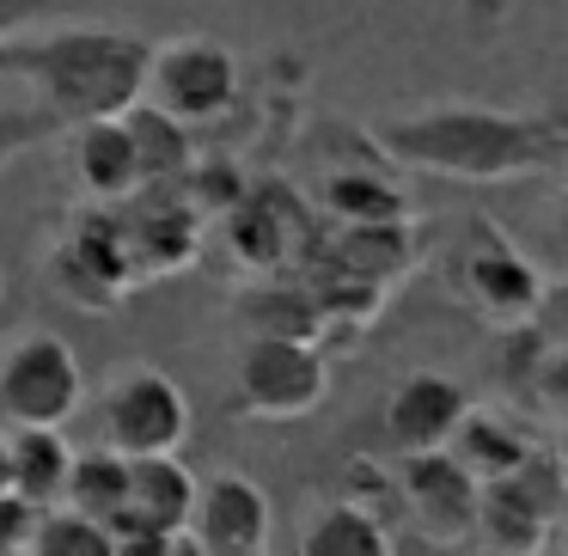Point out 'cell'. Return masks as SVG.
<instances>
[{
	"label": "cell",
	"instance_id": "obj_26",
	"mask_svg": "<svg viewBox=\"0 0 568 556\" xmlns=\"http://www.w3.org/2000/svg\"><path fill=\"white\" fill-rule=\"evenodd\" d=\"M343 495H348V502H361V507H373V514L397 532V477L385 465L348 458V465H343Z\"/></svg>",
	"mask_w": 568,
	"mask_h": 556
},
{
	"label": "cell",
	"instance_id": "obj_24",
	"mask_svg": "<svg viewBox=\"0 0 568 556\" xmlns=\"http://www.w3.org/2000/svg\"><path fill=\"white\" fill-rule=\"evenodd\" d=\"M31 550L43 556H111V526L68 502L38 507V526H31Z\"/></svg>",
	"mask_w": 568,
	"mask_h": 556
},
{
	"label": "cell",
	"instance_id": "obj_6",
	"mask_svg": "<svg viewBox=\"0 0 568 556\" xmlns=\"http://www.w3.org/2000/svg\"><path fill=\"white\" fill-rule=\"evenodd\" d=\"M562 526V458L531 446V458L507 477L477 483V532L489 550H550Z\"/></svg>",
	"mask_w": 568,
	"mask_h": 556
},
{
	"label": "cell",
	"instance_id": "obj_14",
	"mask_svg": "<svg viewBox=\"0 0 568 556\" xmlns=\"http://www.w3.org/2000/svg\"><path fill=\"white\" fill-rule=\"evenodd\" d=\"M470 410V392L440 367H416L385 392V441L397 453H422V446H446V434L458 428V416Z\"/></svg>",
	"mask_w": 568,
	"mask_h": 556
},
{
	"label": "cell",
	"instance_id": "obj_19",
	"mask_svg": "<svg viewBox=\"0 0 568 556\" xmlns=\"http://www.w3.org/2000/svg\"><path fill=\"white\" fill-rule=\"evenodd\" d=\"M397 544V532L385 526L373 507L331 495V502H312L300 519V550L306 556H385Z\"/></svg>",
	"mask_w": 568,
	"mask_h": 556
},
{
	"label": "cell",
	"instance_id": "obj_22",
	"mask_svg": "<svg viewBox=\"0 0 568 556\" xmlns=\"http://www.w3.org/2000/svg\"><path fill=\"white\" fill-rule=\"evenodd\" d=\"M129 135H135V160H141V184H172V178H184V165L196 160V135H190V123H178L172 111H160V104L135 99L123 111Z\"/></svg>",
	"mask_w": 568,
	"mask_h": 556
},
{
	"label": "cell",
	"instance_id": "obj_29",
	"mask_svg": "<svg viewBox=\"0 0 568 556\" xmlns=\"http://www.w3.org/2000/svg\"><path fill=\"white\" fill-rule=\"evenodd\" d=\"M465 13H477V19H489V26H495V19L507 13V0H465Z\"/></svg>",
	"mask_w": 568,
	"mask_h": 556
},
{
	"label": "cell",
	"instance_id": "obj_18",
	"mask_svg": "<svg viewBox=\"0 0 568 556\" xmlns=\"http://www.w3.org/2000/svg\"><path fill=\"white\" fill-rule=\"evenodd\" d=\"M233 324L245 336H312V343L324 336V312H318V300H312V287L294 282V275H275V270L263 275V282L239 287Z\"/></svg>",
	"mask_w": 568,
	"mask_h": 556
},
{
	"label": "cell",
	"instance_id": "obj_28",
	"mask_svg": "<svg viewBox=\"0 0 568 556\" xmlns=\"http://www.w3.org/2000/svg\"><path fill=\"white\" fill-rule=\"evenodd\" d=\"M55 0H0V38L7 31H26V26H38L43 13H50Z\"/></svg>",
	"mask_w": 568,
	"mask_h": 556
},
{
	"label": "cell",
	"instance_id": "obj_8",
	"mask_svg": "<svg viewBox=\"0 0 568 556\" xmlns=\"http://www.w3.org/2000/svg\"><path fill=\"white\" fill-rule=\"evenodd\" d=\"M92 416H99V441L116 446L123 458L178 453L190 441V392L160 367H116Z\"/></svg>",
	"mask_w": 568,
	"mask_h": 556
},
{
	"label": "cell",
	"instance_id": "obj_21",
	"mask_svg": "<svg viewBox=\"0 0 568 556\" xmlns=\"http://www.w3.org/2000/svg\"><path fill=\"white\" fill-rule=\"evenodd\" d=\"M392 160H373V165H336L331 178H324L318 214H331V221H409V196L404 184H397L392 172H385Z\"/></svg>",
	"mask_w": 568,
	"mask_h": 556
},
{
	"label": "cell",
	"instance_id": "obj_25",
	"mask_svg": "<svg viewBox=\"0 0 568 556\" xmlns=\"http://www.w3.org/2000/svg\"><path fill=\"white\" fill-rule=\"evenodd\" d=\"M62 135V117L43 111V104H26V111H0V172L13 160H26V153L50 148V141Z\"/></svg>",
	"mask_w": 568,
	"mask_h": 556
},
{
	"label": "cell",
	"instance_id": "obj_31",
	"mask_svg": "<svg viewBox=\"0 0 568 556\" xmlns=\"http://www.w3.org/2000/svg\"><path fill=\"white\" fill-rule=\"evenodd\" d=\"M0 294H7V275H0Z\"/></svg>",
	"mask_w": 568,
	"mask_h": 556
},
{
	"label": "cell",
	"instance_id": "obj_5",
	"mask_svg": "<svg viewBox=\"0 0 568 556\" xmlns=\"http://www.w3.org/2000/svg\"><path fill=\"white\" fill-rule=\"evenodd\" d=\"M141 99L172 111L178 123H221L239 104V55L233 43L184 31V38H165L148 50V80H141Z\"/></svg>",
	"mask_w": 568,
	"mask_h": 556
},
{
	"label": "cell",
	"instance_id": "obj_16",
	"mask_svg": "<svg viewBox=\"0 0 568 556\" xmlns=\"http://www.w3.org/2000/svg\"><path fill=\"white\" fill-rule=\"evenodd\" d=\"M531 446H538V434H531L514 410H489V404H470L465 416H458V428L446 434V453H453L477 483L519 471L531 458Z\"/></svg>",
	"mask_w": 568,
	"mask_h": 556
},
{
	"label": "cell",
	"instance_id": "obj_10",
	"mask_svg": "<svg viewBox=\"0 0 568 556\" xmlns=\"http://www.w3.org/2000/svg\"><path fill=\"white\" fill-rule=\"evenodd\" d=\"M116 209V226H123V245L135 257L141 282H160L172 270H190L202 251V214L196 202L184 196V184H135Z\"/></svg>",
	"mask_w": 568,
	"mask_h": 556
},
{
	"label": "cell",
	"instance_id": "obj_11",
	"mask_svg": "<svg viewBox=\"0 0 568 556\" xmlns=\"http://www.w3.org/2000/svg\"><path fill=\"white\" fill-rule=\"evenodd\" d=\"M397 514L428 544H465L477 532V477L446 446L397 453Z\"/></svg>",
	"mask_w": 568,
	"mask_h": 556
},
{
	"label": "cell",
	"instance_id": "obj_2",
	"mask_svg": "<svg viewBox=\"0 0 568 556\" xmlns=\"http://www.w3.org/2000/svg\"><path fill=\"white\" fill-rule=\"evenodd\" d=\"M148 50L141 31L116 26H55V31H7L0 38V74L26 80L43 111L80 123V117H116L141 99L148 80Z\"/></svg>",
	"mask_w": 568,
	"mask_h": 556
},
{
	"label": "cell",
	"instance_id": "obj_27",
	"mask_svg": "<svg viewBox=\"0 0 568 556\" xmlns=\"http://www.w3.org/2000/svg\"><path fill=\"white\" fill-rule=\"evenodd\" d=\"M31 526H38V502H26L19 489H0V556L31 550Z\"/></svg>",
	"mask_w": 568,
	"mask_h": 556
},
{
	"label": "cell",
	"instance_id": "obj_9",
	"mask_svg": "<svg viewBox=\"0 0 568 556\" xmlns=\"http://www.w3.org/2000/svg\"><path fill=\"white\" fill-rule=\"evenodd\" d=\"M544 270L501 233L495 221H477L465 233V251L453 257V294L477 306L489 324H526L544 300Z\"/></svg>",
	"mask_w": 568,
	"mask_h": 556
},
{
	"label": "cell",
	"instance_id": "obj_17",
	"mask_svg": "<svg viewBox=\"0 0 568 556\" xmlns=\"http://www.w3.org/2000/svg\"><path fill=\"white\" fill-rule=\"evenodd\" d=\"M324 257L379 287L397 282L416 263V214L409 221H336V239L324 245Z\"/></svg>",
	"mask_w": 568,
	"mask_h": 556
},
{
	"label": "cell",
	"instance_id": "obj_1",
	"mask_svg": "<svg viewBox=\"0 0 568 556\" xmlns=\"http://www.w3.org/2000/svg\"><path fill=\"white\" fill-rule=\"evenodd\" d=\"M373 148L392 165L453 184H514L550 178L568 160L562 111H501V104H422L373 123Z\"/></svg>",
	"mask_w": 568,
	"mask_h": 556
},
{
	"label": "cell",
	"instance_id": "obj_4",
	"mask_svg": "<svg viewBox=\"0 0 568 556\" xmlns=\"http://www.w3.org/2000/svg\"><path fill=\"white\" fill-rule=\"evenodd\" d=\"M239 416L306 422L331 397V348L312 336H245L233 355Z\"/></svg>",
	"mask_w": 568,
	"mask_h": 556
},
{
	"label": "cell",
	"instance_id": "obj_30",
	"mask_svg": "<svg viewBox=\"0 0 568 556\" xmlns=\"http://www.w3.org/2000/svg\"><path fill=\"white\" fill-rule=\"evenodd\" d=\"M0 489H13V465H7V434H0Z\"/></svg>",
	"mask_w": 568,
	"mask_h": 556
},
{
	"label": "cell",
	"instance_id": "obj_7",
	"mask_svg": "<svg viewBox=\"0 0 568 556\" xmlns=\"http://www.w3.org/2000/svg\"><path fill=\"white\" fill-rule=\"evenodd\" d=\"M87 404V373L68 336L55 331H26L0 348V422L19 428V422H68Z\"/></svg>",
	"mask_w": 568,
	"mask_h": 556
},
{
	"label": "cell",
	"instance_id": "obj_23",
	"mask_svg": "<svg viewBox=\"0 0 568 556\" xmlns=\"http://www.w3.org/2000/svg\"><path fill=\"white\" fill-rule=\"evenodd\" d=\"M123 489H129V458L116 446H92V453H74V465H68L62 502L92 519H111L123 507Z\"/></svg>",
	"mask_w": 568,
	"mask_h": 556
},
{
	"label": "cell",
	"instance_id": "obj_15",
	"mask_svg": "<svg viewBox=\"0 0 568 556\" xmlns=\"http://www.w3.org/2000/svg\"><path fill=\"white\" fill-rule=\"evenodd\" d=\"M68 135V178L87 202H123L141 184V160H135V135H129L123 111L116 117H80L62 129Z\"/></svg>",
	"mask_w": 568,
	"mask_h": 556
},
{
	"label": "cell",
	"instance_id": "obj_12",
	"mask_svg": "<svg viewBox=\"0 0 568 556\" xmlns=\"http://www.w3.org/2000/svg\"><path fill=\"white\" fill-rule=\"evenodd\" d=\"M221 233L245 270H282L312 251V214L287 184H245V196L221 209Z\"/></svg>",
	"mask_w": 568,
	"mask_h": 556
},
{
	"label": "cell",
	"instance_id": "obj_3",
	"mask_svg": "<svg viewBox=\"0 0 568 556\" xmlns=\"http://www.w3.org/2000/svg\"><path fill=\"white\" fill-rule=\"evenodd\" d=\"M43 282H50L55 300H68L74 312H99V319L135 294L141 275H135V257L123 245L111 202H87V209L68 214L55 245L43 251Z\"/></svg>",
	"mask_w": 568,
	"mask_h": 556
},
{
	"label": "cell",
	"instance_id": "obj_13",
	"mask_svg": "<svg viewBox=\"0 0 568 556\" xmlns=\"http://www.w3.org/2000/svg\"><path fill=\"white\" fill-rule=\"evenodd\" d=\"M275 532L270 489L245 471H214L209 483H196V507H190V544L221 556H257Z\"/></svg>",
	"mask_w": 568,
	"mask_h": 556
},
{
	"label": "cell",
	"instance_id": "obj_20",
	"mask_svg": "<svg viewBox=\"0 0 568 556\" xmlns=\"http://www.w3.org/2000/svg\"><path fill=\"white\" fill-rule=\"evenodd\" d=\"M7 465H13V489L26 502L50 507V502H62L74 446H68V434L55 422H19V428H7Z\"/></svg>",
	"mask_w": 568,
	"mask_h": 556
}]
</instances>
